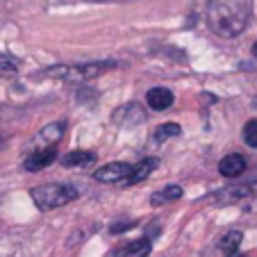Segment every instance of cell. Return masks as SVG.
I'll return each instance as SVG.
<instances>
[{
	"instance_id": "1",
	"label": "cell",
	"mask_w": 257,
	"mask_h": 257,
	"mask_svg": "<svg viewBox=\"0 0 257 257\" xmlns=\"http://www.w3.org/2000/svg\"><path fill=\"white\" fill-rule=\"evenodd\" d=\"M209 30L221 39H234L248 28L250 10L243 0H209L205 10Z\"/></svg>"
},
{
	"instance_id": "2",
	"label": "cell",
	"mask_w": 257,
	"mask_h": 257,
	"mask_svg": "<svg viewBox=\"0 0 257 257\" xmlns=\"http://www.w3.org/2000/svg\"><path fill=\"white\" fill-rule=\"evenodd\" d=\"M114 66H116V62L100 59V62H87V64H78V66H53V68H46L44 75L53 80H62L66 84H82L105 75Z\"/></svg>"
},
{
	"instance_id": "3",
	"label": "cell",
	"mask_w": 257,
	"mask_h": 257,
	"mask_svg": "<svg viewBox=\"0 0 257 257\" xmlns=\"http://www.w3.org/2000/svg\"><path fill=\"white\" fill-rule=\"evenodd\" d=\"M80 196V191L75 189V185H64V182H50V185H39L30 189V198L44 212H50V209L64 207L66 203L75 200Z\"/></svg>"
},
{
	"instance_id": "4",
	"label": "cell",
	"mask_w": 257,
	"mask_h": 257,
	"mask_svg": "<svg viewBox=\"0 0 257 257\" xmlns=\"http://www.w3.org/2000/svg\"><path fill=\"white\" fill-rule=\"evenodd\" d=\"M132 166L125 162H109V164L100 166V169L93 173V178L98 182H125V178L130 175Z\"/></svg>"
},
{
	"instance_id": "5",
	"label": "cell",
	"mask_w": 257,
	"mask_h": 257,
	"mask_svg": "<svg viewBox=\"0 0 257 257\" xmlns=\"http://www.w3.org/2000/svg\"><path fill=\"white\" fill-rule=\"evenodd\" d=\"M55 160H57V148L50 144V146H46V148H39V151H34L32 155L25 160V171H30V173H37V171H41V169H46V166H50Z\"/></svg>"
},
{
	"instance_id": "6",
	"label": "cell",
	"mask_w": 257,
	"mask_h": 257,
	"mask_svg": "<svg viewBox=\"0 0 257 257\" xmlns=\"http://www.w3.org/2000/svg\"><path fill=\"white\" fill-rule=\"evenodd\" d=\"M246 171V157L239 155V153H230L221 160L218 164V173L223 178H239V175Z\"/></svg>"
},
{
	"instance_id": "7",
	"label": "cell",
	"mask_w": 257,
	"mask_h": 257,
	"mask_svg": "<svg viewBox=\"0 0 257 257\" xmlns=\"http://www.w3.org/2000/svg\"><path fill=\"white\" fill-rule=\"evenodd\" d=\"M146 102H148V107L155 109V112H164V109H169V107L173 105V91H169V89H164V87H155L146 93Z\"/></svg>"
},
{
	"instance_id": "8",
	"label": "cell",
	"mask_w": 257,
	"mask_h": 257,
	"mask_svg": "<svg viewBox=\"0 0 257 257\" xmlns=\"http://www.w3.org/2000/svg\"><path fill=\"white\" fill-rule=\"evenodd\" d=\"M157 166H160V160H157V157H148V160H141L139 164L132 166L130 175L125 178V185H137V182H144V180L157 169Z\"/></svg>"
},
{
	"instance_id": "9",
	"label": "cell",
	"mask_w": 257,
	"mask_h": 257,
	"mask_svg": "<svg viewBox=\"0 0 257 257\" xmlns=\"http://www.w3.org/2000/svg\"><path fill=\"white\" fill-rule=\"evenodd\" d=\"M250 194H252L250 185H232V187H228V189L218 191L214 198H216V203H221V205H230V203H239L241 198H248Z\"/></svg>"
},
{
	"instance_id": "10",
	"label": "cell",
	"mask_w": 257,
	"mask_h": 257,
	"mask_svg": "<svg viewBox=\"0 0 257 257\" xmlns=\"http://www.w3.org/2000/svg\"><path fill=\"white\" fill-rule=\"evenodd\" d=\"M151 252V241L148 239H135L116 250V257H146Z\"/></svg>"
},
{
	"instance_id": "11",
	"label": "cell",
	"mask_w": 257,
	"mask_h": 257,
	"mask_svg": "<svg viewBox=\"0 0 257 257\" xmlns=\"http://www.w3.org/2000/svg\"><path fill=\"white\" fill-rule=\"evenodd\" d=\"M96 162V153H91V151H73V153H68V155H64V160H62V164L66 166V169H75V166H89V164H93Z\"/></svg>"
},
{
	"instance_id": "12",
	"label": "cell",
	"mask_w": 257,
	"mask_h": 257,
	"mask_svg": "<svg viewBox=\"0 0 257 257\" xmlns=\"http://www.w3.org/2000/svg\"><path fill=\"white\" fill-rule=\"evenodd\" d=\"M182 198V187L180 185H169L164 187V189L155 191V194L151 196V203L153 205H164V203H173V200Z\"/></svg>"
},
{
	"instance_id": "13",
	"label": "cell",
	"mask_w": 257,
	"mask_h": 257,
	"mask_svg": "<svg viewBox=\"0 0 257 257\" xmlns=\"http://www.w3.org/2000/svg\"><path fill=\"white\" fill-rule=\"evenodd\" d=\"M241 241H243V234L239 232V230H232V232H228L223 239H221V250L225 252V255H232V252H237L239 250V246H241Z\"/></svg>"
},
{
	"instance_id": "14",
	"label": "cell",
	"mask_w": 257,
	"mask_h": 257,
	"mask_svg": "<svg viewBox=\"0 0 257 257\" xmlns=\"http://www.w3.org/2000/svg\"><path fill=\"white\" fill-rule=\"evenodd\" d=\"M178 135H180V125H178V123H164V125H160L155 132H153V137H155L157 141H166V139L178 137Z\"/></svg>"
},
{
	"instance_id": "15",
	"label": "cell",
	"mask_w": 257,
	"mask_h": 257,
	"mask_svg": "<svg viewBox=\"0 0 257 257\" xmlns=\"http://www.w3.org/2000/svg\"><path fill=\"white\" fill-rule=\"evenodd\" d=\"M64 127H66L64 123H50V125L44 127V132H41L39 137H41L44 141H50V144H55V141H57L59 137L64 135Z\"/></svg>"
},
{
	"instance_id": "16",
	"label": "cell",
	"mask_w": 257,
	"mask_h": 257,
	"mask_svg": "<svg viewBox=\"0 0 257 257\" xmlns=\"http://www.w3.org/2000/svg\"><path fill=\"white\" fill-rule=\"evenodd\" d=\"M243 141L250 148H257V118H252V121H248L243 125Z\"/></svg>"
},
{
	"instance_id": "17",
	"label": "cell",
	"mask_w": 257,
	"mask_h": 257,
	"mask_svg": "<svg viewBox=\"0 0 257 257\" xmlns=\"http://www.w3.org/2000/svg\"><path fill=\"white\" fill-rule=\"evenodd\" d=\"M16 71H19V64L10 57H0V75H5V78H14Z\"/></svg>"
},
{
	"instance_id": "18",
	"label": "cell",
	"mask_w": 257,
	"mask_h": 257,
	"mask_svg": "<svg viewBox=\"0 0 257 257\" xmlns=\"http://www.w3.org/2000/svg\"><path fill=\"white\" fill-rule=\"evenodd\" d=\"M137 225V221H121V223H114L112 228H109V232L112 234H121V232H125V230H132Z\"/></svg>"
},
{
	"instance_id": "19",
	"label": "cell",
	"mask_w": 257,
	"mask_h": 257,
	"mask_svg": "<svg viewBox=\"0 0 257 257\" xmlns=\"http://www.w3.org/2000/svg\"><path fill=\"white\" fill-rule=\"evenodd\" d=\"M228 257H248V255H243V252L237 250V252H232V255H228Z\"/></svg>"
},
{
	"instance_id": "20",
	"label": "cell",
	"mask_w": 257,
	"mask_h": 257,
	"mask_svg": "<svg viewBox=\"0 0 257 257\" xmlns=\"http://www.w3.org/2000/svg\"><path fill=\"white\" fill-rule=\"evenodd\" d=\"M252 55H255V57H257V44L252 46Z\"/></svg>"
}]
</instances>
